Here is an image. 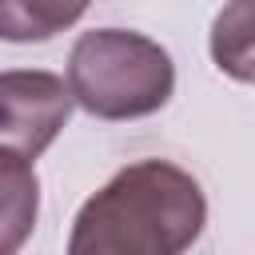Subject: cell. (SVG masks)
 <instances>
[{
	"label": "cell",
	"instance_id": "cell-1",
	"mask_svg": "<svg viewBox=\"0 0 255 255\" xmlns=\"http://www.w3.org/2000/svg\"><path fill=\"white\" fill-rule=\"evenodd\" d=\"M207 223V195L171 159H135L88 195L68 255H183Z\"/></svg>",
	"mask_w": 255,
	"mask_h": 255
},
{
	"label": "cell",
	"instance_id": "cell-2",
	"mask_svg": "<svg viewBox=\"0 0 255 255\" xmlns=\"http://www.w3.org/2000/svg\"><path fill=\"white\" fill-rule=\"evenodd\" d=\"M68 84L76 108L96 120L155 116L175 92L171 52L131 28H92L68 52Z\"/></svg>",
	"mask_w": 255,
	"mask_h": 255
},
{
	"label": "cell",
	"instance_id": "cell-3",
	"mask_svg": "<svg viewBox=\"0 0 255 255\" xmlns=\"http://www.w3.org/2000/svg\"><path fill=\"white\" fill-rule=\"evenodd\" d=\"M72 84L44 68H8L0 76V151L36 163L72 116Z\"/></svg>",
	"mask_w": 255,
	"mask_h": 255
},
{
	"label": "cell",
	"instance_id": "cell-6",
	"mask_svg": "<svg viewBox=\"0 0 255 255\" xmlns=\"http://www.w3.org/2000/svg\"><path fill=\"white\" fill-rule=\"evenodd\" d=\"M0 183H4V255H16V247L36 227L40 207L36 167L12 151H0Z\"/></svg>",
	"mask_w": 255,
	"mask_h": 255
},
{
	"label": "cell",
	"instance_id": "cell-5",
	"mask_svg": "<svg viewBox=\"0 0 255 255\" xmlns=\"http://www.w3.org/2000/svg\"><path fill=\"white\" fill-rule=\"evenodd\" d=\"M88 0H0V36L8 44H44L84 16Z\"/></svg>",
	"mask_w": 255,
	"mask_h": 255
},
{
	"label": "cell",
	"instance_id": "cell-4",
	"mask_svg": "<svg viewBox=\"0 0 255 255\" xmlns=\"http://www.w3.org/2000/svg\"><path fill=\"white\" fill-rule=\"evenodd\" d=\"M215 68L235 84H255V0H227L207 36Z\"/></svg>",
	"mask_w": 255,
	"mask_h": 255
}]
</instances>
